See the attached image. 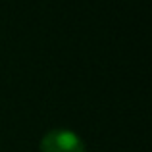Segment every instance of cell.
Wrapping results in <instances>:
<instances>
[{
	"mask_svg": "<svg viewBox=\"0 0 152 152\" xmlns=\"http://www.w3.org/2000/svg\"><path fill=\"white\" fill-rule=\"evenodd\" d=\"M39 152H87L83 139L71 129H50L42 135Z\"/></svg>",
	"mask_w": 152,
	"mask_h": 152,
	"instance_id": "obj_1",
	"label": "cell"
}]
</instances>
